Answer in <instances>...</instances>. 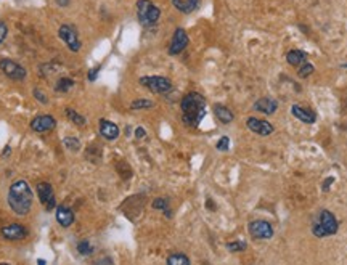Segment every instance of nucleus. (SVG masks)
<instances>
[{
  "label": "nucleus",
  "mask_w": 347,
  "mask_h": 265,
  "mask_svg": "<svg viewBox=\"0 0 347 265\" xmlns=\"http://www.w3.org/2000/svg\"><path fill=\"white\" fill-rule=\"evenodd\" d=\"M37 264H39V265H45V261H44V259H39Z\"/></svg>",
  "instance_id": "e433bc0d"
},
{
  "label": "nucleus",
  "mask_w": 347,
  "mask_h": 265,
  "mask_svg": "<svg viewBox=\"0 0 347 265\" xmlns=\"http://www.w3.org/2000/svg\"><path fill=\"white\" fill-rule=\"evenodd\" d=\"M140 84L148 87L154 94H167L172 89L171 80L163 76H148V77H142Z\"/></svg>",
  "instance_id": "39448f33"
},
{
  "label": "nucleus",
  "mask_w": 347,
  "mask_h": 265,
  "mask_svg": "<svg viewBox=\"0 0 347 265\" xmlns=\"http://www.w3.org/2000/svg\"><path fill=\"white\" fill-rule=\"evenodd\" d=\"M63 145H65L69 151H79V148H80V143L77 138H65V140H63Z\"/></svg>",
  "instance_id": "393cba45"
},
{
  "label": "nucleus",
  "mask_w": 347,
  "mask_h": 265,
  "mask_svg": "<svg viewBox=\"0 0 347 265\" xmlns=\"http://www.w3.org/2000/svg\"><path fill=\"white\" fill-rule=\"evenodd\" d=\"M135 135H137V138H142V137H145V129H137L135 130Z\"/></svg>",
  "instance_id": "f704fd0d"
},
{
  "label": "nucleus",
  "mask_w": 347,
  "mask_h": 265,
  "mask_svg": "<svg viewBox=\"0 0 347 265\" xmlns=\"http://www.w3.org/2000/svg\"><path fill=\"white\" fill-rule=\"evenodd\" d=\"M174 7L182 13H192V11L198 7L199 0H172Z\"/></svg>",
  "instance_id": "aec40b11"
},
{
  "label": "nucleus",
  "mask_w": 347,
  "mask_h": 265,
  "mask_svg": "<svg viewBox=\"0 0 347 265\" xmlns=\"http://www.w3.org/2000/svg\"><path fill=\"white\" fill-rule=\"evenodd\" d=\"M56 125V120L53 116H49V114H40L36 116L31 120V129L34 132H39V134H44V132L53 130Z\"/></svg>",
  "instance_id": "9d476101"
},
{
  "label": "nucleus",
  "mask_w": 347,
  "mask_h": 265,
  "mask_svg": "<svg viewBox=\"0 0 347 265\" xmlns=\"http://www.w3.org/2000/svg\"><path fill=\"white\" fill-rule=\"evenodd\" d=\"M286 60L291 66L299 68V66L304 65L305 60H307V55H305L302 50H291V51H288Z\"/></svg>",
  "instance_id": "a211bd4d"
},
{
  "label": "nucleus",
  "mask_w": 347,
  "mask_h": 265,
  "mask_svg": "<svg viewBox=\"0 0 347 265\" xmlns=\"http://www.w3.org/2000/svg\"><path fill=\"white\" fill-rule=\"evenodd\" d=\"M299 77H307L310 76L312 72H314V66L310 65V63H304L302 66H299Z\"/></svg>",
  "instance_id": "bb28decb"
},
{
  "label": "nucleus",
  "mask_w": 347,
  "mask_h": 265,
  "mask_svg": "<svg viewBox=\"0 0 347 265\" xmlns=\"http://www.w3.org/2000/svg\"><path fill=\"white\" fill-rule=\"evenodd\" d=\"M338 220L336 217H334L329 211H325L323 209L320 212V216H318V220L314 223V235L318 236V238H325V236H329V235H334L338 232Z\"/></svg>",
  "instance_id": "7ed1b4c3"
},
{
  "label": "nucleus",
  "mask_w": 347,
  "mask_h": 265,
  "mask_svg": "<svg viewBox=\"0 0 347 265\" xmlns=\"http://www.w3.org/2000/svg\"><path fill=\"white\" fill-rule=\"evenodd\" d=\"M58 36L61 37V40L68 45V48L71 51H79L80 48V40L77 36V31L74 29L73 26L69 24H63L58 31Z\"/></svg>",
  "instance_id": "423d86ee"
},
{
  "label": "nucleus",
  "mask_w": 347,
  "mask_h": 265,
  "mask_svg": "<svg viewBox=\"0 0 347 265\" xmlns=\"http://www.w3.org/2000/svg\"><path fill=\"white\" fill-rule=\"evenodd\" d=\"M7 32H8L7 24H5L3 21H0V44H2L5 40V37H7Z\"/></svg>",
  "instance_id": "7c9ffc66"
},
{
  "label": "nucleus",
  "mask_w": 347,
  "mask_h": 265,
  "mask_svg": "<svg viewBox=\"0 0 347 265\" xmlns=\"http://www.w3.org/2000/svg\"><path fill=\"white\" fill-rule=\"evenodd\" d=\"M137 16L143 26H153L158 23L161 11L151 0H138L137 2Z\"/></svg>",
  "instance_id": "20e7f679"
},
{
  "label": "nucleus",
  "mask_w": 347,
  "mask_h": 265,
  "mask_svg": "<svg viewBox=\"0 0 347 265\" xmlns=\"http://www.w3.org/2000/svg\"><path fill=\"white\" fill-rule=\"evenodd\" d=\"M214 114H216V118L221 120L222 124H230L231 120H233V113H231L230 109L227 106H223V105L214 106Z\"/></svg>",
  "instance_id": "6ab92c4d"
},
{
  "label": "nucleus",
  "mask_w": 347,
  "mask_h": 265,
  "mask_svg": "<svg viewBox=\"0 0 347 265\" xmlns=\"http://www.w3.org/2000/svg\"><path fill=\"white\" fill-rule=\"evenodd\" d=\"M0 233L5 240H10V241H18V240H23L26 238L27 235V230L20 225V223H10V225H5L0 230Z\"/></svg>",
  "instance_id": "f8f14e48"
},
{
  "label": "nucleus",
  "mask_w": 347,
  "mask_h": 265,
  "mask_svg": "<svg viewBox=\"0 0 347 265\" xmlns=\"http://www.w3.org/2000/svg\"><path fill=\"white\" fill-rule=\"evenodd\" d=\"M0 69H2V72L5 74V76L13 79V80H23L26 77V69L11 60L0 61Z\"/></svg>",
  "instance_id": "6e6552de"
},
{
  "label": "nucleus",
  "mask_w": 347,
  "mask_h": 265,
  "mask_svg": "<svg viewBox=\"0 0 347 265\" xmlns=\"http://www.w3.org/2000/svg\"><path fill=\"white\" fill-rule=\"evenodd\" d=\"M77 251H79V254H82V256H90L92 252H94V249H92V246L87 240H82L77 244Z\"/></svg>",
  "instance_id": "b1692460"
},
{
  "label": "nucleus",
  "mask_w": 347,
  "mask_h": 265,
  "mask_svg": "<svg viewBox=\"0 0 347 265\" xmlns=\"http://www.w3.org/2000/svg\"><path fill=\"white\" fill-rule=\"evenodd\" d=\"M249 233L257 240H270L273 236V228L267 220H252L249 223Z\"/></svg>",
  "instance_id": "1a4fd4ad"
},
{
  "label": "nucleus",
  "mask_w": 347,
  "mask_h": 265,
  "mask_svg": "<svg viewBox=\"0 0 347 265\" xmlns=\"http://www.w3.org/2000/svg\"><path fill=\"white\" fill-rule=\"evenodd\" d=\"M34 96L39 100V101H42V103H47V96H44V92H40V90H34Z\"/></svg>",
  "instance_id": "473e14b6"
},
{
  "label": "nucleus",
  "mask_w": 347,
  "mask_h": 265,
  "mask_svg": "<svg viewBox=\"0 0 347 265\" xmlns=\"http://www.w3.org/2000/svg\"><path fill=\"white\" fill-rule=\"evenodd\" d=\"M230 146V140H228V137H222L221 140L217 142V149L219 151H227Z\"/></svg>",
  "instance_id": "c85d7f7f"
},
{
  "label": "nucleus",
  "mask_w": 347,
  "mask_h": 265,
  "mask_svg": "<svg viewBox=\"0 0 347 265\" xmlns=\"http://www.w3.org/2000/svg\"><path fill=\"white\" fill-rule=\"evenodd\" d=\"M0 265H8V264H0Z\"/></svg>",
  "instance_id": "4c0bfd02"
},
{
  "label": "nucleus",
  "mask_w": 347,
  "mask_h": 265,
  "mask_svg": "<svg viewBox=\"0 0 347 265\" xmlns=\"http://www.w3.org/2000/svg\"><path fill=\"white\" fill-rule=\"evenodd\" d=\"M291 114L294 118H297V120H302V122L305 124H314L315 122V113H312L310 109H305L302 106H297V105H294L291 108Z\"/></svg>",
  "instance_id": "dca6fc26"
},
{
  "label": "nucleus",
  "mask_w": 347,
  "mask_h": 265,
  "mask_svg": "<svg viewBox=\"0 0 347 265\" xmlns=\"http://www.w3.org/2000/svg\"><path fill=\"white\" fill-rule=\"evenodd\" d=\"M100 72V66H95V68H92V71L89 72V80H92V82H94V80L97 79V74Z\"/></svg>",
  "instance_id": "2f4dec72"
},
{
  "label": "nucleus",
  "mask_w": 347,
  "mask_h": 265,
  "mask_svg": "<svg viewBox=\"0 0 347 265\" xmlns=\"http://www.w3.org/2000/svg\"><path fill=\"white\" fill-rule=\"evenodd\" d=\"M276 108H278V103L272 98H260L254 103V109L264 114H273L276 111Z\"/></svg>",
  "instance_id": "f3484780"
},
{
  "label": "nucleus",
  "mask_w": 347,
  "mask_h": 265,
  "mask_svg": "<svg viewBox=\"0 0 347 265\" xmlns=\"http://www.w3.org/2000/svg\"><path fill=\"white\" fill-rule=\"evenodd\" d=\"M100 134L103 138H106V140H116V138L119 137V127L113 122H109L108 119H101L100 120Z\"/></svg>",
  "instance_id": "2eb2a0df"
},
{
  "label": "nucleus",
  "mask_w": 347,
  "mask_h": 265,
  "mask_svg": "<svg viewBox=\"0 0 347 265\" xmlns=\"http://www.w3.org/2000/svg\"><path fill=\"white\" fill-rule=\"evenodd\" d=\"M74 85V80L73 79H69V77H63V79H60L56 82V85H55V90L56 92H68L69 89H71Z\"/></svg>",
  "instance_id": "4be33fe9"
},
{
  "label": "nucleus",
  "mask_w": 347,
  "mask_h": 265,
  "mask_svg": "<svg viewBox=\"0 0 347 265\" xmlns=\"http://www.w3.org/2000/svg\"><path fill=\"white\" fill-rule=\"evenodd\" d=\"M56 2L60 5H63V7H66V5L69 3V0H56Z\"/></svg>",
  "instance_id": "c9c22d12"
},
{
  "label": "nucleus",
  "mask_w": 347,
  "mask_h": 265,
  "mask_svg": "<svg viewBox=\"0 0 347 265\" xmlns=\"http://www.w3.org/2000/svg\"><path fill=\"white\" fill-rule=\"evenodd\" d=\"M246 124H248V127H249L251 132H254V134H257V135H262V137H267V135L272 134V132H273V125H272L270 122H267V120H264V119L249 118L246 120Z\"/></svg>",
  "instance_id": "ddd939ff"
},
{
  "label": "nucleus",
  "mask_w": 347,
  "mask_h": 265,
  "mask_svg": "<svg viewBox=\"0 0 347 265\" xmlns=\"http://www.w3.org/2000/svg\"><path fill=\"white\" fill-rule=\"evenodd\" d=\"M56 222L65 228L71 227L74 222V212L69 209L68 206H58L56 207Z\"/></svg>",
  "instance_id": "4468645a"
},
{
  "label": "nucleus",
  "mask_w": 347,
  "mask_h": 265,
  "mask_svg": "<svg viewBox=\"0 0 347 265\" xmlns=\"http://www.w3.org/2000/svg\"><path fill=\"white\" fill-rule=\"evenodd\" d=\"M32 190L25 180H16L8 190V204L18 216H26L32 206Z\"/></svg>",
  "instance_id": "f257e3e1"
},
{
  "label": "nucleus",
  "mask_w": 347,
  "mask_h": 265,
  "mask_svg": "<svg viewBox=\"0 0 347 265\" xmlns=\"http://www.w3.org/2000/svg\"><path fill=\"white\" fill-rule=\"evenodd\" d=\"M180 108L183 122L190 127H198L206 114V100L202 98V95L192 92V94L183 96Z\"/></svg>",
  "instance_id": "f03ea898"
},
{
  "label": "nucleus",
  "mask_w": 347,
  "mask_h": 265,
  "mask_svg": "<svg viewBox=\"0 0 347 265\" xmlns=\"http://www.w3.org/2000/svg\"><path fill=\"white\" fill-rule=\"evenodd\" d=\"M66 116L71 119L74 124H77V125H84V124H85V118L80 116V114L74 111L73 108H68V109H66Z\"/></svg>",
  "instance_id": "5701e85b"
},
{
  "label": "nucleus",
  "mask_w": 347,
  "mask_h": 265,
  "mask_svg": "<svg viewBox=\"0 0 347 265\" xmlns=\"http://www.w3.org/2000/svg\"><path fill=\"white\" fill-rule=\"evenodd\" d=\"M132 108L134 109H149L153 108V101L149 100H135L132 103Z\"/></svg>",
  "instance_id": "a878e982"
},
{
  "label": "nucleus",
  "mask_w": 347,
  "mask_h": 265,
  "mask_svg": "<svg viewBox=\"0 0 347 265\" xmlns=\"http://www.w3.org/2000/svg\"><path fill=\"white\" fill-rule=\"evenodd\" d=\"M167 265H190V259L185 254H172L167 259Z\"/></svg>",
  "instance_id": "412c9836"
},
{
  "label": "nucleus",
  "mask_w": 347,
  "mask_h": 265,
  "mask_svg": "<svg viewBox=\"0 0 347 265\" xmlns=\"http://www.w3.org/2000/svg\"><path fill=\"white\" fill-rule=\"evenodd\" d=\"M188 45V36L182 27H178L174 32V37H172V42H171V47H169V53L171 55H178L187 48Z\"/></svg>",
  "instance_id": "9b49d317"
},
{
  "label": "nucleus",
  "mask_w": 347,
  "mask_h": 265,
  "mask_svg": "<svg viewBox=\"0 0 347 265\" xmlns=\"http://www.w3.org/2000/svg\"><path fill=\"white\" fill-rule=\"evenodd\" d=\"M37 196H39V201L44 204V207L47 211H51L56 206L53 188H51V185L47 182H40L37 185Z\"/></svg>",
  "instance_id": "0eeeda50"
},
{
  "label": "nucleus",
  "mask_w": 347,
  "mask_h": 265,
  "mask_svg": "<svg viewBox=\"0 0 347 265\" xmlns=\"http://www.w3.org/2000/svg\"><path fill=\"white\" fill-rule=\"evenodd\" d=\"M246 243L245 241H233V243H228L227 247L231 252H240V251H245L246 249Z\"/></svg>",
  "instance_id": "cd10ccee"
},
{
  "label": "nucleus",
  "mask_w": 347,
  "mask_h": 265,
  "mask_svg": "<svg viewBox=\"0 0 347 265\" xmlns=\"http://www.w3.org/2000/svg\"><path fill=\"white\" fill-rule=\"evenodd\" d=\"M153 207L154 209H161V211H166V209H169V206H167V199L164 198H158L153 203Z\"/></svg>",
  "instance_id": "c756f323"
},
{
  "label": "nucleus",
  "mask_w": 347,
  "mask_h": 265,
  "mask_svg": "<svg viewBox=\"0 0 347 265\" xmlns=\"http://www.w3.org/2000/svg\"><path fill=\"white\" fill-rule=\"evenodd\" d=\"M333 182H334V178H333V177H329L328 180H326L325 183H323V190H325V192H326V190L329 188V183H333Z\"/></svg>",
  "instance_id": "72a5a7b5"
}]
</instances>
